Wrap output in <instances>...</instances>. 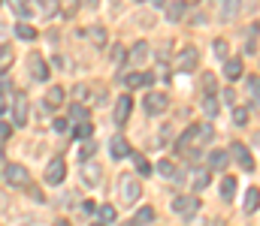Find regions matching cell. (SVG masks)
I'll use <instances>...</instances> for the list:
<instances>
[{
    "mask_svg": "<svg viewBox=\"0 0 260 226\" xmlns=\"http://www.w3.org/2000/svg\"><path fill=\"white\" fill-rule=\"evenodd\" d=\"M254 145L260 148V133H254Z\"/></svg>",
    "mask_w": 260,
    "mask_h": 226,
    "instance_id": "cell-47",
    "label": "cell"
},
{
    "mask_svg": "<svg viewBox=\"0 0 260 226\" xmlns=\"http://www.w3.org/2000/svg\"><path fill=\"white\" fill-rule=\"evenodd\" d=\"M151 220H154V208L151 205H142L139 214H136V223H151Z\"/></svg>",
    "mask_w": 260,
    "mask_h": 226,
    "instance_id": "cell-33",
    "label": "cell"
},
{
    "mask_svg": "<svg viewBox=\"0 0 260 226\" xmlns=\"http://www.w3.org/2000/svg\"><path fill=\"white\" fill-rule=\"evenodd\" d=\"M94 151H97V142L85 139V145L79 148V160H82V163H85V160H91V157H94Z\"/></svg>",
    "mask_w": 260,
    "mask_h": 226,
    "instance_id": "cell-29",
    "label": "cell"
},
{
    "mask_svg": "<svg viewBox=\"0 0 260 226\" xmlns=\"http://www.w3.org/2000/svg\"><path fill=\"white\" fill-rule=\"evenodd\" d=\"M88 6H97V0H88Z\"/></svg>",
    "mask_w": 260,
    "mask_h": 226,
    "instance_id": "cell-48",
    "label": "cell"
},
{
    "mask_svg": "<svg viewBox=\"0 0 260 226\" xmlns=\"http://www.w3.org/2000/svg\"><path fill=\"white\" fill-rule=\"evenodd\" d=\"M12 60V48L9 45H0V66H6Z\"/></svg>",
    "mask_w": 260,
    "mask_h": 226,
    "instance_id": "cell-39",
    "label": "cell"
},
{
    "mask_svg": "<svg viewBox=\"0 0 260 226\" xmlns=\"http://www.w3.org/2000/svg\"><path fill=\"white\" fill-rule=\"evenodd\" d=\"M9 6L15 9V15H21V18H27L30 12H33V6L27 3V0H9Z\"/></svg>",
    "mask_w": 260,
    "mask_h": 226,
    "instance_id": "cell-26",
    "label": "cell"
},
{
    "mask_svg": "<svg viewBox=\"0 0 260 226\" xmlns=\"http://www.w3.org/2000/svg\"><path fill=\"white\" fill-rule=\"evenodd\" d=\"M203 112H206V118H215V115H218V100H215L212 94L203 97Z\"/></svg>",
    "mask_w": 260,
    "mask_h": 226,
    "instance_id": "cell-25",
    "label": "cell"
},
{
    "mask_svg": "<svg viewBox=\"0 0 260 226\" xmlns=\"http://www.w3.org/2000/svg\"><path fill=\"white\" fill-rule=\"evenodd\" d=\"M154 172H158L161 178H173V181H182V172H176V166H173L170 160H161V163L154 166Z\"/></svg>",
    "mask_w": 260,
    "mask_h": 226,
    "instance_id": "cell-18",
    "label": "cell"
},
{
    "mask_svg": "<svg viewBox=\"0 0 260 226\" xmlns=\"http://www.w3.org/2000/svg\"><path fill=\"white\" fill-rule=\"evenodd\" d=\"M151 82H154L151 72H130V76H124V85H127V88H145V85H151Z\"/></svg>",
    "mask_w": 260,
    "mask_h": 226,
    "instance_id": "cell-16",
    "label": "cell"
},
{
    "mask_svg": "<svg viewBox=\"0 0 260 226\" xmlns=\"http://www.w3.org/2000/svg\"><path fill=\"white\" fill-rule=\"evenodd\" d=\"M203 91L206 94H215V76L212 72H203Z\"/></svg>",
    "mask_w": 260,
    "mask_h": 226,
    "instance_id": "cell-38",
    "label": "cell"
},
{
    "mask_svg": "<svg viewBox=\"0 0 260 226\" xmlns=\"http://www.w3.org/2000/svg\"><path fill=\"white\" fill-rule=\"evenodd\" d=\"M133 160H136V169H139V175H151V172H154V169L148 166V160H145L142 154H133Z\"/></svg>",
    "mask_w": 260,
    "mask_h": 226,
    "instance_id": "cell-34",
    "label": "cell"
},
{
    "mask_svg": "<svg viewBox=\"0 0 260 226\" xmlns=\"http://www.w3.org/2000/svg\"><path fill=\"white\" fill-rule=\"evenodd\" d=\"M215 54L227 60V42H224V39H215Z\"/></svg>",
    "mask_w": 260,
    "mask_h": 226,
    "instance_id": "cell-40",
    "label": "cell"
},
{
    "mask_svg": "<svg viewBox=\"0 0 260 226\" xmlns=\"http://www.w3.org/2000/svg\"><path fill=\"white\" fill-rule=\"evenodd\" d=\"M61 103H64V88H48V94H45V106L55 109V106H61Z\"/></svg>",
    "mask_w": 260,
    "mask_h": 226,
    "instance_id": "cell-23",
    "label": "cell"
},
{
    "mask_svg": "<svg viewBox=\"0 0 260 226\" xmlns=\"http://www.w3.org/2000/svg\"><path fill=\"white\" fill-rule=\"evenodd\" d=\"M148 3H154L158 9H164V6H167V0H148Z\"/></svg>",
    "mask_w": 260,
    "mask_h": 226,
    "instance_id": "cell-46",
    "label": "cell"
},
{
    "mask_svg": "<svg viewBox=\"0 0 260 226\" xmlns=\"http://www.w3.org/2000/svg\"><path fill=\"white\" fill-rule=\"evenodd\" d=\"M97 226H103V223H97Z\"/></svg>",
    "mask_w": 260,
    "mask_h": 226,
    "instance_id": "cell-52",
    "label": "cell"
},
{
    "mask_svg": "<svg viewBox=\"0 0 260 226\" xmlns=\"http://www.w3.org/2000/svg\"><path fill=\"white\" fill-rule=\"evenodd\" d=\"M170 109V100L164 97V94H148L145 97V112L148 115H161V112H167Z\"/></svg>",
    "mask_w": 260,
    "mask_h": 226,
    "instance_id": "cell-10",
    "label": "cell"
},
{
    "mask_svg": "<svg viewBox=\"0 0 260 226\" xmlns=\"http://www.w3.org/2000/svg\"><path fill=\"white\" fill-rule=\"evenodd\" d=\"M239 9H242V0H224V6H221V18H224V21H233V18L239 15Z\"/></svg>",
    "mask_w": 260,
    "mask_h": 226,
    "instance_id": "cell-20",
    "label": "cell"
},
{
    "mask_svg": "<svg viewBox=\"0 0 260 226\" xmlns=\"http://www.w3.org/2000/svg\"><path fill=\"white\" fill-rule=\"evenodd\" d=\"M185 3H197V0H185Z\"/></svg>",
    "mask_w": 260,
    "mask_h": 226,
    "instance_id": "cell-51",
    "label": "cell"
},
{
    "mask_svg": "<svg viewBox=\"0 0 260 226\" xmlns=\"http://www.w3.org/2000/svg\"><path fill=\"white\" fill-rule=\"evenodd\" d=\"M197 66H200V51H197L194 45L179 48V54H176V69H179V72H194Z\"/></svg>",
    "mask_w": 260,
    "mask_h": 226,
    "instance_id": "cell-3",
    "label": "cell"
},
{
    "mask_svg": "<svg viewBox=\"0 0 260 226\" xmlns=\"http://www.w3.org/2000/svg\"><path fill=\"white\" fill-rule=\"evenodd\" d=\"M27 66H30V76H33L36 82H48V66H45V60H42V54H30V60H27Z\"/></svg>",
    "mask_w": 260,
    "mask_h": 226,
    "instance_id": "cell-9",
    "label": "cell"
},
{
    "mask_svg": "<svg viewBox=\"0 0 260 226\" xmlns=\"http://www.w3.org/2000/svg\"><path fill=\"white\" fill-rule=\"evenodd\" d=\"M185 0H173V3H167V18L170 21H182L185 18Z\"/></svg>",
    "mask_w": 260,
    "mask_h": 226,
    "instance_id": "cell-19",
    "label": "cell"
},
{
    "mask_svg": "<svg viewBox=\"0 0 260 226\" xmlns=\"http://www.w3.org/2000/svg\"><path fill=\"white\" fill-rule=\"evenodd\" d=\"M145 57H148V42H136V45L130 48V54H127V63L139 66V63H142Z\"/></svg>",
    "mask_w": 260,
    "mask_h": 226,
    "instance_id": "cell-17",
    "label": "cell"
},
{
    "mask_svg": "<svg viewBox=\"0 0 260 226\" xmlns=\"http://www.w3.org/2000/svg\"><path fill=\"white\" fill-rule=\"evenodd\" d=\"M70 121H76V124H82V121H88V109L76 103V106L70 109Z\"/></svg>",
    "mask_w": 260,
    "mask_h": 226,
    "instance_id": "cell-30",
    "label": "cell"
},
{
    "mask_svg": "<svg viewBox=\"0 0 260 226\" xmlns=\"http://www.w3.org/2000/svg\"><path fill=\"white\" fill-rule=\"evenodd\" d=\"M109 154H112L115 160L127 157V154H130V145H127V139H124V136H112V142H109Z\"/></svg>",
    "mask_w": 260,
    "mask_h": 226,
    "instance_id": "cell-13",
    "label": "cell"
},
{
    "mask_svg": "<svg viewBox=\"0 0 260 226\" xmlns=\"http://www.w3.org/2000/svg\"><path fill=\"white\" fill-rule=\"evenodd\" d=\"M97 214H100V223H103V226L115 223V208H112V205H100V208H97Z\"/></svg>",
    "mask_w": 260,
    "mask_h": 226,
    "instance_id": "cell-27",
    "label": "cell"
},
{
    "mask_svg": "<svg viewBox=\"0 0 260 226\" xmlns=\"http://www.w3.org/2000/svg\"><path fill=\"white\" fill-rule=\"evenodd\" d=\"M230 154H233V160H236L245 172H254V157H251V151H248L242 142H233V145H230Z\"/></svg>",
    "mask_w": 260,
    "mask_h": 226,
    "instance_id": "cell-7",
    "label": "cell"
},
{
    "mask_svg": "<svg viewBox=\"0 0 260 226\" xmlns=\"http://www.w3.org/2000/svg\"><path fill=\"white\" fill-rule=\"evenodd\" d=\"M82 181H85L88 187H97V184L103 181L100 166H97V163H91V160H85V163H82Z\"/></svg>",
    "mask_w": 260,
    "mask_h": 226,
    "instance_id": "cell-8",
    "label": "cell"
},
{
    "mask_svg": "<svg viewBox=\"0 0 260 226\" xmlns=\"http://www.w3.org/2000/svg\"><path fill=\"white\" fill-rule=\"evenodd\" d=\"M64 178H67V166H64V160H51L48 169H45V181H48V184H61Z\"/></svg>",
    "mask_w": 260,
    "mask_h": 226,
    "instance_id": "cell-11",
    "label": "cell"
},
{
    "mask_svg": "<svg viewBox=\"0 0 260 226\" xmlns=\"http://www.w3.org/2000/svg\"><path fill=\"white\" fill-rule=\"evenodd\" d=\"M15 33H18V39H24V42H33V39H36V30H33L30 24H18Z\"/></svg>",
    "mask_w": 260,
    "mask_h": 226,
    "instance_id": "cell-28",
    "label": "cell"
},
{
    "mask_svg": "<svg viewBox=\"0 0 260 226\" xmlns=\"http://www.w3.org/2000/svg\"><path fill=\"white\" fill-rule=\"evenodd\" d=\"M212 136H215L212 124H191V127H188V130L179 136V142H176V151L194 154V148H200V145L212 142Z\"/></svg>",
    "mask_w": 260,
    "mask_h": 226,
    "instance_id": "cell-1",
    "label": "cell"
},
{
    "mask_svg": "<svg viewBox=\"0 0 260 226\" xmlns=\"http://www.w3.org/2000/svg\"><path fill=\"white\" fill-rule=\"evenodd\" d=\"M118 196H121V202H127V205L139 202V196H142L139 181H136L133 175H121V178H118Z\"/></svg>",
    "mask_w": 260,
    "mask_h": 226,
    "instance_id": "cell-2",
    "label": "cell"
},
{
    "mask_svg": "<svg viewBox=\"0 0 260 226\" xmlns=\"http://www.w3.org/2000/svg\"><path fill=\"white\" fill-rule=\"evenodd\" d=\"M3 178H6L9 187H30V172H27L21 163H9V166L3 169Z\"/></svg>",
    "mask_w": 260,
    "mask_h": 226,
    "instance_id": "cell-4",
    "label": "cell"
},
{
    "mask_svg": "<svg viewBox=\"0 0 260 226\" xmlns=\"http://www.w3.org/2000/svg\"><path fill=\"white\" fill-rule=\"evenodd\" d=\"M91 133H94L91 121H82V124H76V139H79V142H82V139H91Z\"/></svg>",
    "mask_w": 260,
    "mask_h": 226,
    "instance_id": "cell-31",
    "label": "cell"
},
{
    "mask_svg": "<svg viewBox=\"0 0 260 226\" xmlns=\"http://www.w3.org/2000/svg\"><path fill=\"white\" fill-rule=\"evenodd\" d=\"M233 196H236V178H233V175H227V178L221 181V199H227V202H230Z\"/></svg>",
    "mask_w": 260,
    "mask_h": 226,
    "instance_id": "cell-21",
    "label": "cell"
},
{
    "mask_svg": "<svg viewBox=\"0 0 260 226\" xmlns=\"http://www.w3.org/2000/svg\"><path fill=\"white\" fill-rule=\"evenodd\" d=\"M242 72H245V69H242V60H239V57H227V60H224V76H227L230 82L242 79Z\"/></svg>",
    "mask_w": 260,
    "mask_h": 226,
    "instance_id": "cell-15",
    "label": "cell"
},
{
    "mask_svg": "<svg viewBox=\"0 0 260 226\" xmlns=\"http://www.w3.org/2000/svg\"><path fill=\"white\" fill-rule=\"evenodd\" d=\"M9 109V100H6V91H0V115Z\"/></svg>",
    "mask_w": 260,
    "mask_h": 226,
    "instance_id": "cell-44",
    "label": "cell"
},
{
    "mask_svg": "<svg viewBox=\"0 0 260 226\" xmlns=\"http://www.w3.org/2000/svg\"><path fill=\"white\" fill-rule=\"evenodd\" d=\"M121 57H124V45H115V48H112V60H115V63H118V60H121Z\"/></svg>",
    "mask_w": 260,
    "mask_h": 226,
    "instance_id": "cell-43",
    "label": "cell"
},
{
    "mask_svg": "<svg viewBox=\"0 0 260 226\" xmlns=\"http://www.w3.org/2000/svg\"><path fill=\"white\" fill-rule=\"evenodd\" d=\"M9 133H12V127H9L6 121H0V142H3V139H9Z\"/></svg>",
    "mask_w": 260,
    "mask_h": 226,
    "instance_id": "cell-42",
    "label": "cell"
},
{
    "mask_svg": "<svg viewBox=\"0 0 260 226\" xmlns=\"http://www.w3.org/2000/svg\"><path fill=\"white\" fill-rule=\"evenodd\" d=\"M209 181H212V175H209V172H200V175L194 178V190H197V193H200V190H206V187H209Z\"/></svg>",
    "mask_w": 260,
    "mask_h": 226,
    "instance_id": "cell-35",
    "label": "cell"
},
{
    "mask_svg": "<svg viewBox=\"0 0 260 226\" xmlns=\"http://www.w3.org/2000/svg\"><path fill=\"white\" fill-rule=\"evenodd\" d=\"M227 160H230L227 151H212V154H209V166H212V169H227Z\"/></svg>",
    "mask_w": 260,
    "mask_h": 226,
    "instance_id": "cell-24",
    "label": "cell"
},
{
    "mask_svg": "<svg viewBox=\"0 0 260 226\" xmlns=\"http://www.w3.org/2000/svg\"><path fill=\"white\" fill-rule=\"evenodd\" d=\"M82 36H85L88 42H94L97 48H103V45H106V30H103V27H97V24H94V27H85V30H82Z\"/></svg>",
    "mask_w": 260,
    "mask_h": 226,
    "instance_id": "cell-14",
    "label": "cell"
},
{
    "mask_svg": "<svg viewBox=\"0 0 260 226\" xmlns=\"http://www.w3.org/2000/svg\"><path fill=\"white\" fill-rule=\"evenodd\" d=\"M173 211H176L179 217H197L200 199H197V196H179V199H173Z\"/></svg>",
    "mask_w": 260,
    "mask_h": 226,
    "instance_id": "cell-5",
    "label": "cell"
},
{
    "mask_svg": "<svg viewBox=\"0 0 260 226\" xmlns=\"http://www.w3.org/2000/svg\"><path fill=\"white\" fill-rule=\"evenodd\" d=\"M257 208H260V190H257V187H251V190L245 193V211H248V214H254Z\"/></svg>",
    "mask_w": 260,
    "mask_h": 226,
    "instance_id": "cell-22",
    "label": "cell"
},
{
    "mask_svg": "<svg viewBox=\"0 0 260 226\" xmlns=\"http://www.w3.org/2000/svg\"><path fill=\"white\" fill-rule=\"evenodd\" d=\"M233 124H236V127H245V124H248V109H236V112H233Z\"/></svg>",
    "mask_w": 260,
    "mask_h": 226,
    "instance_id": "cell-37",
    "label": "cell"
},
{
    "mask_svg": "<svg viewBox=\"0 0 260 226\" xmlns=\"http://www.w3.org/2000/svg\"><path fill=\"white\" fill-rule=\"evenodd\" d=\"M51 127H55V133H67V130H70V121H64V118H58V121H55Z\"/></svg>",
    "mask_w": 260,
    "mask_h": 226,
    "instance_id": "cell-41",
    "label": "cell"
},
{
    "mask_svg": "<svg viewBox=\"0 0 260 226\" xmlns=\"http://www.w3.org/2000/svg\"><path fill=\"white\" fill-rule=\"evenodd\" d=\"M121 226H139V223H136V220H133V223H121Z\"/></svg>",
    "mask_w": 260,
    "mask_h": 226,
    "instance_id": "cell-49",
    "label": "cell"
},
{
    "mask_svg": "<svg viewBox=\"0 0 260 226\" xmlns=\"http://www.w3.org/2000/svg\"><path fill=\"white\" fill-rule=\"evenodd\" d=\"M27 97L24 94H15L12 97V127H24L27 124Z\"/></svg>",
    "mask_w": 260,
    "mask_h": 226,
    "instance_id": "cell-6",
    "label": "cell"
},
{
    "mask_svg": "<svg viewBox=\"0 0 260 226\" xmlns=\"http://www.w3.org/2000/svg\"><path fill=\"white\" fill-rule=\"evenodd\" d=\"M0 3H3V0H0Z\"/></svg>",
    "mask_w": 260,
    "mask_h": 226,
    "instance_id": "cell-53",
    "label": "cell"
},
{
    "mask_svg": "<svg viewBox=\"0 0 260 226\" xmlns=\"http://www.w3.org/2000/svg\"><path fill=\"white\" fill-rule=\"evenodd\" d=\"M55 226H67V223H64V220H58V223H55Z\"/></svg>",
    "mask_w": 260,
    "mask_h": 226,
    "instance_id": "cell-50",
    "label": "cell"
},
{
    "mask_svg": "<svg viewBox=\"0 0 260 226\" xmlns=\"http://www.w3.org/2000/svg\"><path fill=\"white\" fill-rule=\"evenodd\" d=\"M130 112H133V100L130 97H118V103H115V124H127Z\"/></svg>",
    "mask_w": 260,
    "mask_h": 226,
    "instance_id": "cell-12",
    "label": "cell"
},
{
    "mask_svg": "<svg viewBox=\"0 0 260 226\" xmlns=\"http://www.w3.org/2000/svg\"><path fill=\"white\" fill-rule=\"evenodd\" d=\"M58 3H61L64 18H73V15H76V9H79V0H58Z\"/></svg>",
    "mask_w": 260,
    "mask_h": 226,
    "instance_id": "cell-32",
    "label": "cell"
},
{
    "mask_svg": "<svg viewBox=\"0 0 260 226\" xmlns=\"http://www.w3.org/2000/svg\"><path fill=\"white\" fill-rule=\"evenodd\" d=\"M248 94H254V103L260 106V79H257V76H251V79H248Z\"/></svg>",
    "mask_w": 260,
    "mask_h": 226,
    "instance_id": "cell-36",
    "label": "cell"
},
{
    "mask_svg": "<svg viewBox=\"0 0 260 226\" xmlns=\"http://www.w3.org/2000/svg\"><path fill=\"white\" fill-rule=\"evenodd\" d=\"M27 190H30V196H33V199H36V202H42V193H39V190H36V187H27Z\"/></svg>",
    "mask_w": 260,
    "mask_h": 226,
    "instance_id": "cell-45",
    "label": "cell"
}]
</instances>
